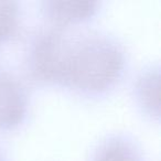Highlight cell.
<instances>
[{"label": "cell", "instance_id": "obj_4", "mask_svg": "<svg viewBox=\"0 0 161 161\" xmlns=\"http://www.w3.org/2000/svg\"><path fill=\"white\" fill-rule=\"evenodd\" d=\"M99 1H41L40 11L49 25L69 30L90 22L98 14Z\"/></svg>", "mask_w": 161, "mask_h": 161}, {"label": "cell", "instance_id": "obj_8", "mask_svg": "<svg viewBox=\"0 0 161 161\" xmlns=\"http://www.w3.org/2000/svg\"><path fill=\"white\" fill-rule=\"evenodd\" d=\"M0 161H8L7 156H6V153L3 151L1 148H0Z\"/></svg>", "mask_w": 161, "mask_h": 161}, {"label": "cell", "instance_id": "obj_2", "mask_svg": "<svg viewBox=\"0 0 161 161\" xmlns=\"http://www.w3.org/2000/svg\"><path fill=\"white\" fill-rule=\"evenodd\" d=\"M69 36V30L51 25L39 30L31 36L25 53V71L31 83L41 87H58Z\"/></svg>", "mask_w": 161, "mask_h": 161}, {"label": "cell", "instance_id": "obj_5", "mask_svg": "<svg viewBox=\"0 0 161 161\" xmlns=\"http://www.w3.org/2000/svg\"><path fill=\"white\" fill-rule=\"evenodd\" d=\"M160 67L148 65L141 69L134 84V97L142 114L151 119L160 118Z\"/></svg>", "mask_w": 161, "mask_h": 161}, {"label": "cell", "instance_id": "obj_7", "mask_svg": "<svg viewBox=\"0 0 161 161\" xmlns=\"http://www.w3.org/2000/svg\"><path fill=\"white\" fill-rule=\"evenodd\" d=\"M20 5L16 1H0V47L8 43L19 30Z\"/></svg>", "mask_w": 161, "mask_h": 161}, {"label": "cell", "instance_id": "obj_6", "mask_svg": "<svg viewBox=\"0 0 161 161\" xmlns=\"http://www.w3.org/2000/svg\"><path fill=\"white\" fill-rule=\"evenodd\" d=\"M90 161H143V157L139 146L131 137L113 134L97 143Z\"/></svg>", "mask_w": 161, "mask_h": 161}, {"label": "cell", "instance_id": "obj_3", "mask_svg": "<svg viewBox=\"0 0 161 161\" xmlns=\"http://www.w3.org/2000/svg\"><path fill=\"white\" fill-rule=\"evenodd\" d=\"M29 113V94L25 84L0 66V132L19 128Z\"/></svg>", "mask_w": 161, "mask_h": 161}, {"label": "cell", "instance_id": "obj_1", "mask_svg": "<svg viewBox=\"0 0 161 161\" xmlns=\"http://www.w3.org/2000/svg\"><path fill=\"white\" fill-rule=\"evenodd\" d=\"M127 62L125 47L115 36L99 31L69 34L58 87L84 98L103 97L123 80Z\"/></svg>", "mask_w": 161, "mask_h": 161}]
</instances>
